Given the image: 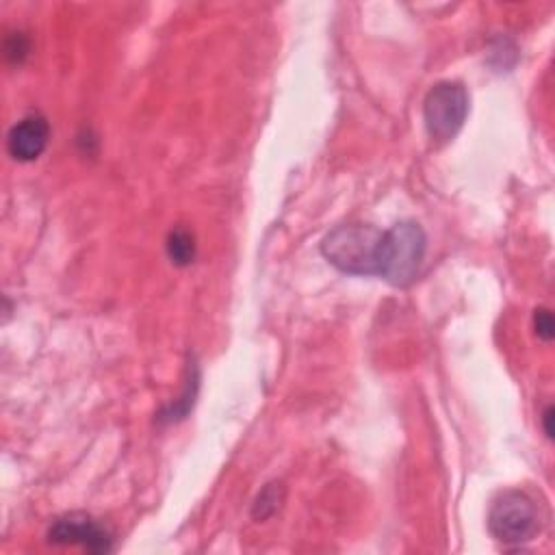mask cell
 I'll list each match as a JSON object with an SVG mask.
<instances>
[{"instance_id":"obj_1","label":"cell","mask_w":555,"mask_h":555,"mask_svg":"<svg viewBox=\"0 0 555 555\" xmlns=\"http://www.w3.org/2000/svg\"><path fill=\"white\" fill-rule=\"evenodd\" d=\"M384 232L366 223L334 228L321 243V254L343 273L377 275Z\"/></svg>"},{"instance_id":"obj_2","label":"cell","mask_w":555,"mask_h":555,"mask_svg":"<svg viewBox=\"0 0 555 555\" xmlns=\"http://www.w3.org/2000/svg\"><path fill=\"white\" fill-rule=\"evenodd\" d=\"M427 249L425 230L416 221H399L384 232L379 251V273L392 286H408L423 262Z\"/></svg>"},{"instance_id":"obj_3","label":"cell","mask_w":555,"mask_h":555,"mask_svg":"<svg viewBox=\"0 0 555 555\" xmlns=\"http://www.w3.org/2000/svg\"><path fill=\"white\" fill-rule=\"evenodd\" d=\"M538 520L533 499L520 490L503 492L488 512L490 533L509 546L529 542L538 531Z\"/></svg>"},{"instance_id":"obj_4","label":"cell","mask_w":555,"mask_h":555,"mask_svg":"<svg viewBox=\"0 0 555 555\" xmlns=\"http://www.w3.org/2000/svg\"><path fill=\"white\" fill-rule=\"evenodd\" d=\"M468 115V93L460 82H438L429 89L423 102V119L429 137L436 143L451 141L464 126Z\"/></svg>"},{"instance_id":"obj_5","label":"cell","mask_w":555,"mask_h":555,"mask_svg":"<svg viewBox=\"0 0 555 555\" xmlns=\"http://www.w3.org/2000/svg\"><path fill=\"white\" fill-rule=\"evenodd\" d=\"M52 544H76L89 553H108L113 548L111 533L87 514H67L52 522L48 529Z\"/></svg>"},{"instance_id":"obj_6","label":"cell","mask_w":555,"mask_h":555,"mask_svg":"<svg viewBox=\"0 0 555 555\" xmlns=\"http://www.w3.org/2000/svg\"><path fill=\"white\" fill-rule=\"evenodd\" d=\"M50 139V126L41 115H26L11 126L7 134V150L15 160L28 163L43 154Z\"/></svg>"},{"instance_id":"obj_7","label":"cell","mask_w":555,"mask_h":555,"mask_svg":"<svg viewBox=\"0 0 555 555\" xmlns=\"http://www.w3.org/2000/svg\"><path fill=\"white\" fill-rule=\"evenodd\" d=\"M167 256L173 264L186 267L195 258V238L186 228H176L167 236Z\"/></svg>"},{"instance_id":"obj_8","label":"cell","mask_w":555,"mask_h":555,"mask_svg":"<svg viewBox=\"0 0 555 555\" xmlns=\"http://www.w3.org/2000/svg\"><path fill=\"white\" fill-rule=\"evenodd\" d=\"M280 501H282V483H269L256 499L254 503V518L256 520H264L269 518L278 507H280Z\"/></svg>"},{"instance_id":"obj_9","label":"cell","mask_w":555,"mask_h":555,"mask_svg":"<svg viewBox=\"0 0 555 555\" xmlns=\"http://www.w3.org/2000/svg\"><path fill=\"white\" fill-rule=\"evenodd\" d=\"M533 327H535V334H538L542 340H551V338L555 336V321H553L551 310L538 308L535 314H533Z\"/></svg>"},{"instance_id":"obj_10","label":"cell","mask_w":555,"mask_h":555,"mask_svg":"<svg viewBox=\"0 0 555 555\" xmlns=\"http://www.w3.org/2000/svg\"><path fill=\"white\" fill-rule=\"evenodd\" d=\"M542 423H544V431H546V436H548V438H553L555 429H553V408H551V405L544 410V414H542Z\"/></svg>"}]
</instances>
